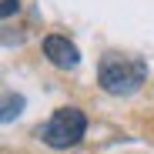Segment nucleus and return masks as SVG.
I'll use <instances>...</instances> for the list:
<instances>
[{
  "mask_svg": "<svg viewBox=\"0 0 154 154\" xmlns=\"http://www.w3.org/2000/svg\"><path fill=\"white\" fill-rule=\"evenodd\" d=\"M147 77V67L144 60L137 57H127V54H104L97 64V84L104 87L107 94L114 97H124V94H134Z\"/></svg>",
  "mask_w": 154,
  "mask_h": 154,
  "instance_id": "1",
  "label": "nucleus"
},
{
  "mask_svg": "<svg viewBox=\"0 0 154 154\" xmlns=\"http://www.w3.org/2000/svg\"><path fill=\"white\" fill-rule=\"evenodd\" d=\"M84 134H87V114L81 107H57L37 127V137L54 151H67L74 144H81Z\"/></svg>",
  "mask_w": 154,
  "mask_h": 154,
  "instance_id": "2",
  "label": "nucleus"
},
{
  "mask_svg": "<svg viewBox=\"0 0 154 154\" xmlns=\"http://www.w3.org/2000/svg\"><path fill=\"white\" fill-rule=\"evenodd\" d=\"M40 50H44V57L54 67H60V70H70V67L81 64V50H77L67 37H60V34H47L44 44H40Z\"/></svg>",
  "mask_w": 154,
  "mask_h": 154,
  "instance_id": "3",
  "label": "nucleus"
},
{
  "mask_svg": "<svg viewBox=\"0 0 154 154\" xmlns=\"http://www.w3.org/2000/svg\"><path fill=\"white\" fill-rule=\"evenodd\" d=\"M4 104H7V111H4V121H10V117H14V107H17V111L23 107V97H14V94H7V100H4Z\"/></svg>",
  "mask_w": 154,
  "mask_h": 154,
  "instance_id": "4",
  "label": "nucleus"
},
{
  "mask_svg": "<svg viewBox=\"0 0 154 154\" xmlns=\"http://www.w3.org/2000/svg\"><path fill=\"white\" fill-rule=\"evenodd\" d=\"M17 7H20V0H4V4H0V14H4V17H14Z\"/></svg>",
  "mask_w": 154,
  "mask_h": 154,
  "instance_id": "5",
  "label": "nucleus"
}]
</instances>
